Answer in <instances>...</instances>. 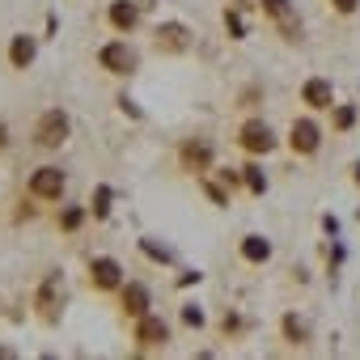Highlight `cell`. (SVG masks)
<instances>
[{"label": "cell", "mask_w": 360, "mask_h": 360, "mask_svg": "<svg viewBox=\"0 0 360 360\" xmlns=\"http://www.w3.org/2000/svg\"><path fill=\"white\" fill-rule=\"evenodd\" d=\"M34 140H39L43 148H60V144L68 140V115L47 110V115L39 119V127H34Z\"/></svg>", "instance_id": "1"}, {"label": "cell", "mask_w": 360, "mask_h": 360, "mask_svg": "<svg viewBox=\"0 0 360 360\" xmlns=\"http://www.w3.org/2000/svg\"><path fill=\"white\" fill-rule=\"evenodd\" d=\"M30 191L39 195V200H60L64 195V174L60 169H34V178H30Z\"/></svg>", "instance_id": "2"}, {"label": "cell", "mask_w": 360, "mask_h": 360, "mask_svg": "<svg viewBox=\"0 0 360 360\" xmlns=\"http://www.w3.org/2000/svg\"><path fill=\"white\" fill-rule=\"evenodd\" d=\"M242 148H246V153H271V148H276L271 127H267V123H246V127H242Z\"/></svg>", "instance_id": "3"}, {"label": "cell", "mask_w": 360, "mask_h": 360, "mask_svg": "<svg viewBox=\"0 0 360 360\" xmlns=\"http://www.w3.org/2000/svg\"><path fill=\"white\" fill-rule=\"evenodd\" d=\"M318 136H322V131H318V123H314V119H297V123H292V131H288V140H292V148H297V153H314V148H318Z\"/></svg>", "instance_id": "4"}, {"label": "cell", "mask_w": 360, "mask_h": 360, "mask_svg": "<svg viewBox=\"0 0 360 360\" xmlns=\"http://www.w3.org/2000/svg\"><path fill=\"white\" fill-rule=\"evenodd\" d=\"M263 9L276 18V26L284 30V39H297V30H301V22H297V13L288 9V0H263Z\"/></svg>", "instance_id": "5"}, {"label": "cell", "mask_w": 360, "mask_h": 360, "mask_svg": "<svg viewBox=\"0 0 360 360\" xmlns=\"http://www.w3.org/2000/svg\"><path fill=\"white\" fill-rule=\"evenodd\" d=\"M301 102H305V106H314V110L330 106V102H335V89H330V81H322V77L305 81V89H301Z\"/></svg>", "instance_id": "6"}, {"label": "cell", "mask_w": 360, "mask_h": 360, "mask_svg": "<svg viewBox=\"0 0 360 360\" xmlns=\"http://www.w3.org/2000/svg\"><path fill=\"white\" fill-rule=\"evenodd\" d=\"M98 60H102V68H110V72H127V68L136 64V56H131L123 43H110V47H102V56H98Z\"/></svg>", "instance_id": "7"}, {"label": "cell", "mask_w": 360, "mask_h": 360, "mask_svg": "<svg viewBox=\"0 0 360 360\" xmlns=\"http://www.w3.org/2000/svg\"><path fill=\"white\" fill-rule=\"evenodd\" d=\"M89 280H94L98 288H115V284H119V263H115V259H94V263H89Z\"/></svg>", "instance_id": "8"}, {"label": "cell", "mask_w": 360, "mask_h": 360, "mask_svg": "<svg viewBox=\"0 0 360 360\" xmlns=\"http://www.w3.org/2000/svg\"><path fill=\"white\" fill-rule=\"evenodd\" d=\"M123 309H127L131 318H144V314H148V288H144V284H127V288H123Z\"/></svg>", "instance_id": "9"}, {"label": "cell", "mask_w": 360, "mask_h": 360, "mask_svg": "<svg viewBox=\"0 0 360 360\" xmlns=\"http://www.w3.org/2000/svg\"><path fill=\"white\" fill-rule=\"evenodd\" d=\"M136 339L153 347V343H165V339H169V330H165V322H161V318H148V314H144V318H140V326H136Z\"/></svg>", "instance_id": "10"}, {"label": "cell", "mask_w": 360, "mask_h": 360, "mask_svg": "<svg viewBox=\"0 0 360 360\" xmlns=\"http://www.w3.org/2000/svg\"><path fill=\"white\" fill-rule=\"evenodd\" d=\"M183 34H187L183 26H174V22H169V26H161V30H157V47H165V51H183V47H187V39H183Z\"/></svg>", "instance_id": "11"}, {"label": "cell", "mask_w": 360, "mask_h": 360, "mask_svg": "<svg viewBox=\"0 0 360 360\" xmlns=\"http://www.w3.org/2000/svg\"><path fill=\"white\" fill-rule=\"evenodd\" d=\"M110 22H115V30H131L136 26V5H127V0H115V5H110Z\"/></svg>", "instance_id": "12"}, {"label": "cell", "mask_w": 360, "mask_h": 360, "mask_svg": "<svg viewBox=\"0 0 360 360\" xmlns=\"http://www.w3.org/2000/svg\"><path fill=\"white\" fill-rule=\"evenodd\" d=\"M9 60H13V68H26V64L34 60V39L18 34V39H13V47H9Z\"/></svg>", "instance_id": "13"}, {"label": "cell", "mask_w": 360, "mask_h": 360, "mask_svg": "<svg viewBox=\"0 0 360 360\" xmlns=\"http://www.w3.org/2000/svg\"><path fill=\"white\" fill-rule=\"evenodd\" d=\"M242 255H246L250 263H267V259H271V242H267V238H246V242H242Z\"/></svg>", "instance_id": "14"}, {"label": "cell", "mask_w": 360, "mask_h": 360, "mask_svg": "<svg viewBox=\"0 0 360 360\" xmlns=\"http://www.w3.org/2000/svg\"><path fill=\"white\" fill-rule=\"evenodd\" d=\"M208 157H212V148H208L204 140L183 148V161H187V169H204V165H208Z\"/></svg>", "instance_id": "15"}, {"label": "cell", "mask_w": 360, "mask_h": 360, "mask_svg": "<svg viewBox=\"0 0 360 360\" xmlns=\"http://www.w3.org/2000/svg\"><path fill=\"white\" fill-rule=\"evenodd\" d=\"M242 178H246V187H250L255 195H263V191H267V178H263V169H255V165H246V174H242Z\"/></svg>", "instance_id": "16"}, {"label": "cell", "mask_w": 360, "mask_h": 360, "mask_svg": "<svg viewBox=\"0 0 360 360\" xmlns=\"http://www.w3.org/2000/svg\"><path fill=\"white\" fill-rule=\"evenodd\" d=\"M94 212H98V217L110 212V187H98V191H94Z\"/></svg>", "instance_id": "17"}, {"label": "cell", "mask_w": 360, "mask_h": 360, "mask_svg": "<svg viewBox=\"0 0 360 360\" xmlns=\"http://www.w3.org/2000/svg\"><path fill=\"white\" fill-rule=\"evenodd\" d=\"M284 335H288L292 343H305V322H297V318H284Z\"/></svg>", "instance_id": "18"}, {"label": "cell", "mask_w": 360, "mask_h": 360, "mask_svg": "<svg viewBox=\"0 0 360 360\" xmlns=\"http://www.w3.org/2000/svg\"><path fill=\"white\" fill-rule=\"evenodd\" d=\"M352 123H356V110H352V106H339V110H335V127H339V131H347Z\"/></svg>", "instance_id": "19"}, {"label": "cell", "mask_w": 360, "mask_h": 360, "mask_svg": "<svg viewBox=\"0 0 360 360\" xmlns=\"http://www.w3.org/2000/svg\"><path fill=\"white\" fill-rule=\"evenodd\" d=\"M140 246H144V255H153V259H161V263H169V250H161L157 242H148V238H144Z\"/></svg>", "instance_id": "20"}, {"label": "cell", "mask_w": 360, "mask_h": 360, "mask_svg": "<svg viewBox=\"0 0 360 360\" xmlns=\"http://www.w3.org/2000/svg\"><path fill=\"white\" fill-rule=\"evenodd\" d=\"M183 322H187V326H204V314H200L195 305H187V309H183Z\"/></svg>", "instance_id": "21"}, {"label": "cell", "mask_w": 360, "mask_h": 360, "mask_svg": "<svg viewBox=\"0 0 360 360\" xmlns=\"http://www.w3.org/2000/svg\"><path fill=\"white\" fill-rule=\"evenodd\" d=\"M225 26H229L233 39H242V18H238V13H225Z\"/></svg>", "instance_id": "22"}, {"label": "cell", "mask_w": 360, "mask_h": 360, "mask_svg": "<svg viewBox=\"0 0 360 360\" xmlns=\"http://www.w3.org/2000/svg\"><path fill=\"white\" fill-rule=\"evenodd\" d=\"M60 225H64V229H77V225H81V208H68V212H64V221H60Z\"/></svg>", "instance_id": "23"}, {"label": "cell", "mask_w": 360, "mask_h": 360, "mask_svg": "<svg viewBox=\"0 0 360 360\" xmlns=\"http://www.w3.org/2000/svg\"><path fill=\"white\" fill-rule=\"evenodd\" d=\"M330 5H335V9H339V13H352V9H356V5H360V0H330Z\"/></svg>", "instance_id": "24"}]
</instances>
